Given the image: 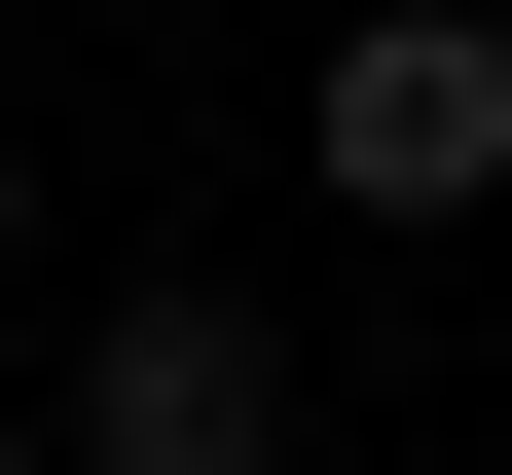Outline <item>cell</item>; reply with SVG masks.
Returning a JSON list of instances; mask_svg holds the SVG:
<instances>
[{"label":"cell","mask_w":512,"mask_h":475,"mask_svg":"<svg viewBox=\"0 0 512 475\" xmlns=\"http://www.w3.org/2000/svg\"><path fill=\"white\" fill-rule=\"evenodd\" d=\"M0 220H37V147H0Z\"/></svg>","instance_id":"3957f363"},{"label":"cell","mask_w":512,"mask_h":475,"mask_svg":"<svg viewBox=\"0 0 512 475\" xmlns=\"http://www.w3.org/2000/svg\"><path fill=\"white\" fill-rule=\"evenodd\" d=\"M74 475H293V366H256V293H147L74 366Z\"/></svg>","instance_id":"7a4b0ae2"},{"label":"cell","mask_w":512,"mask_h":475,"mask_svg":"<svg viewBox=\"0 0 512 475\" xmlns=\"http://www.w3.org/2000/svg\"><path fill=\"white\" fill-rule=\"evenodd\" d=\"M293 147H330L366 220H476V183H512V0H366V37H330V110H293Z\"/></svg>","instance_id":"6da1fadb"},{"label":"cell","mask_w":512,"mask_h":475,"mask_svg":"<svg viewBox=\"0 0 512 475\" xmlns=\"http://www.w3.org/2000/svg\"><path fill=\"white\" fill-rule=\"evenodd\" d=\"M0 475H74V439H0Z\"/></svg>","instance_id":"277c9868"}]
</instances>
